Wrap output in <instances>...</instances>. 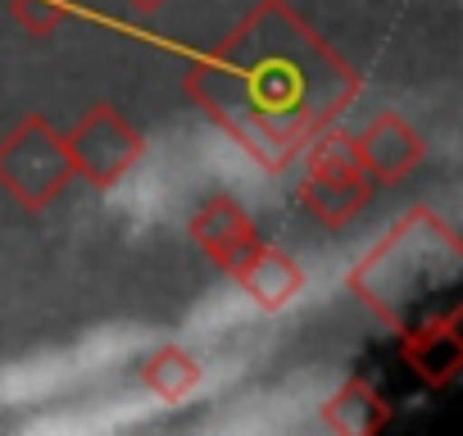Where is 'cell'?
<instances>
[{
    "mask_svg": "<svg viewBox=\"0 0 463 436\" xmlns=\"http://www.w3.org/2000/svg\"><path fill=\"white\" fill-rule=\"evenodd\" d=\"M359 87V73L287 0H260L186 69V96L269 173L332 128Z\"/></svg>",
    "mask_w": 463,
    "mask_h": 436,
    "instance_id": "obj_1",
    "label": "cell"
},
{
    "mask_svg": "<svg viewBox=\"0 0 463 436\" xmlns=\"http://www.w3.org/2000/svg\"><path fill=\"white\" fill-rule=\"evenodd\" d=\"M463 269V246L436 209H409L400 223L345 273V291L377 314L391 332L409 327V314L431 300V291L454 287Z\"/></svg>",
    "mask_w": 463,
    "mask_h": 436,
    "instance_id": "obj_2",
    "label": "cell"
},
{
    "mask_svg": "<svg viewBox=\"0 0 463 436\" xmlns=\"http://www.w3.org/2000/svg\"><path fill=\"white\" fill-rule=\"evenodd\" d=\"M69 182H73V164L64 150V132H55L46 114H28L0 137V191L28 213L55 204Z\"/></svg>",
    "mask_w": 463,
    "mask_h": 436,
    "instance_id": "obj_3",
    "label": "cell"
},
{
    "mask_svg": "<svg viewBox=\"0 0 463 436\" xmlns=\"http://www.w3.org/2000/svg\"><path fill=\"white\" fill-rule=\"evenodd\" d=\"M377 182L368 177V168L354 155V141L336 128H323L309 146H305V182H300V200L305 209L318 218L323 228L341 232L368 209Z\"/></svg>",
    "mask_w": 463,
    "mask_h": 436,
    "instance_id": "obj_4",
    "label": "cell"
},
{
    "mask_svg": "<svg viewBox=\"0 0 463 436\" xmlns=\"http://www.w3.org/2000/svg\"><path fill=\"white\" fill-rule=\"evenodd\" d=\"M64 150H69L73 177L91 182L96 191H109V186L146 155V137H141L114 105H91V109L64 132Z\"/></svg>",
    "mask_w": 463,
    "mask_h": 436,
    "instance_id": "obj_5",
    "label": "cell"
},
{
    "mask_svg": "<svg viewBox=\"0 0 463 436\" xmlns=\"http://www.w3.org/2000/svg\"><path fill=\"white\" fill-rule=\"evenodd\" d=\"M191 242H195L222 273H232V278H237V273L255 260V251L264 246L260 232H255V223H250V213L232 200V195H209V200L191 213Z\"/></svg>",
    "mask_w": 463,
    "mask_h": 436,
    "instance_id": "obj_6",
    "label": "cell"
},
{
    "mask_svg": "<svg viewBox=\"0 0 463 436\" xmlns=\"http://www.w3.org/2000/svg\"><path fill=\"white\" fill-rule=\"evenodd\" d=\"M354 141V155H359V164L368 168V177L373 182H400V177H409L418 164H422V155H427V141L418 137V128L404 118V114H377L359 137H350Z\"/></svg>",
    "mask_w": 463,
    "mask_h": 436,
    "instance_id": "obj_7",
    "label": "cell"
},
{
    "mask_svg": "<svg viewBox=\"0 0 463 436\" xmlns=\"http://www.w3.org/2000/svg\"><path fill=\"white\" fill-rule=\"evenodd\" d=\"M400 355L404 364L413 368V377L431 391L449 386L458 377V364H463V341H458V309H445L440 318H427L418 323L413 332L404 327V341H400Z\"/></svg>",
    "mask_w": 463,
    "mask_h": 436,
    "instance_id": "obj_8",
    "label": "cell"
},
{
    "mask_svg": "<svg viewBox=\"0 0 463 436\" xmlns=\"http://www.w3.org/2000/svg\"><path fill=\"white\" fill-rule=\"evenodd\" d=\"M237 282H241L246 296H250L260 309H269V314L287 309V305L305 291V273H300V264H296L287 251H273V246H260L255 260L237 273Z\"/></svg>",
    "mask_w": 463,
    "mask_h": 436,
    "instance_id": "obj_9",
    "label": "cell"
},
{
    "mask_svg": "<svg viewBox=\"0 0 463 436\" xmlns=\"http://www.w3.org/2000/svg\"><path fill=\"white\" fill-rule=\"evenodd\" d=\"M386 404H382V395L368 386V382H359V377H350L327 404H323V427L327 431H341V436H373L382 422H386Z\"/></svg>",
    "mask_w": 463,
    "mask_h": 436,
    "instance_id": "obj_10",
    "label": "cell"
},
{
    "mask_svg": "<svg viewBox=\"0 0 463 436\" xmlns=\"http://www.w3.org/2000/svg\"><path fill=\"white\" fill-rule=\"evenodd\" d=\"M141 382H146V391H150V395H159V400L177 404V400H186V395L200 386V364H195L182 346H159V350L146 359Z\"/></svg>",
    "mask_w": 463,
    "mask_h": 436,
    "instance_id": "obj_11",
    "label": "cell"
},
{
    "mask_svg": "<svg viewBox=\"0 0 463 436\" xmlns=\"http://www.w3.org/2000/svg\"><path fill=\"white\" fill-rule=\"evenodd\" d=\"M10 14L28 37H55L64 24V5L60 0H10Z\"/></svg>",
    "mask_w": 463,
    "mask_h": 436,
    "instance_id": "obj_12",
    "label": "cell"
},
{
    "mask_svg": "<svg viewBox=\"0 0 463 436\" xmlns=\"http://www.w3.org/2000/svg\"><path fill=\"white\" fill-rule=\"evenodd\" d=\"M128 10H137V14H155V10H164L168 0H123Z\"/></svg>",
    "mask_w": 463,
    "mask_h": 436,
    "instance_id": "obj_13",
    "label": "cell"
}]
</instances>
